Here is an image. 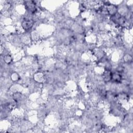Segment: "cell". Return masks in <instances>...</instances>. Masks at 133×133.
<instances>
[{
  "instance_id": "1",
  "label": "cell",
  "mask_w": 133,
  "mask_h": 133,
  "mask_svg": "<svg viewBox=\"0 0 133 133\" xmlns=\"http://www.w3.org/2000/svg\"><path fill=\"white\" fill-rule=\"evenodd\" d=\"M107 11L108 14H109L113 16L117 13V8L116 5L114 4H108L107 7Z\"/></svg>"
},
{
  "instance_id": "2",
  "label": "cell",
  "mask_w": 133,
  "mask_h": 133,
  "mask_svg": "<svg viewBox=\"0 0 133 133\" xmlns=\"http://www.w3.org/2000/svg\"><path fill=\"white\" fill-rule=\"evenodd\" d=\"M33 23V21L31 20H25L22 23V26H23V28L25 29V30H29V29H30L32 27Z\"/></svg>"
},
{
  "instance_id": "3",
  "label": "cell",
  "mask_w": 133,
  "mask_h": 133,
  "mask_svg": "<svg viewBox=\"0 0 133 133\" xmlns=\"http://www.w3.org/2000/svg\"><path fill=\"white\" fill-rule=\"evenodd\" d=\"M122 76L119 73H112V77H111V80H114L115 82L117 83L121 82L122 81Z\"/></svg>"
},
{
  "instance_id": "4",
  "label": "cell",
  "mask_w": 133,
  "mask_h": 133,
  "mask_svg": "<svg viewBox=\"0 0 133 133\" xmlns=\"http://www.w3.org/2000/svg\"><path fill=\"white\" fill-rule=\"evenodd\" d=\"M112 77V73L110 72L109 70H107L103 73V79L106 82H109L111 80Z\"/></svg>"
},
{
  "instance_id": "5",
  "label": "cell",
  "mask_w": 133,
  "mask_h": 133,
  "mask_svg": "<svg viewBox=\"0 0 133 133\" xmlns=\"http://www.w3.org/2000/svg\"><path fill=\"white\" fill-rule=\"evenodd\" d=\"M27 6L28 7V9L29 10V11H30L32 12H34L35 11V4L33 2L30 1V2H27Z\"/></svg>"
}]
</instances>
